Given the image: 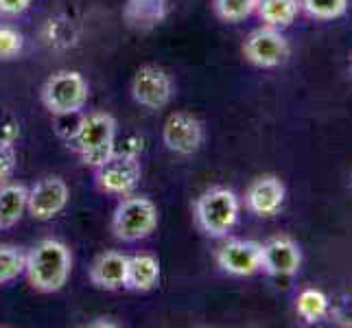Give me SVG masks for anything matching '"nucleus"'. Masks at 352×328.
<instances>
[{
  "label": "nucleus",
  "instance_id": "obj_1",
  "mask_svg": "<svg viewBox=\"0 0 352 328\" xmlns=\"http://www.w3.org/2000/svg\"><path fill=\"white\" fill-rule=\"evenodd\" d=\"M72 274V254L66 243L57 239H42L27 252L24 276L38 294H57L62 291Z\"/></svg>",
  "mask_w": 352,
  "mask_h": 328
},
{
  "label": "nucleus",
  "instance_id": "obj_2",
  "mask_svg": "<svg viewBox=\"0 0 352 328\" xmlns=\"http://www.w3.org/2000/svg\"><path fill=\"white\" fill-rule=\"evenodd\" d=\"M81 162L96 168L116 151V120L107 112H90L79 118L70 136Z\"/></svg>",
  "mask_w": 352,
  "mask_h": 328
},
{
  "label": "nucleus",
  "instance_id": "obj_3",
  "mask_svg": "<svg viewBox=\"0 0 352 328\" xmlns=\"http://www.w3.org/2000/svg\"><path fill=\"white\" fill-rule=\"evenodd\" d=\"M241 215V199L234 190L212 186L204 190L195 201V223L206 237L223 239L236 226Z\"/></svg>",
  "mask_w": 352,
  "mask_h": 328
},
{
  "label": "nucleus",
  "instance_id": "obj_4",
  "mask_svg": "<svg viewBox=\"0 0 352 328\" xmlns=\"http://www.w3.org/2000/svg\"><path fill=\"white\" fill-rule=\"evenodd\" d=\"M90 86L79 70H57L40 90L42 105L53 116H75L88 103Z\"/></svg>",
  "mask_w": 352,
  "mask_h": 328
},
{
  "label": "nucleus",
  "instance_id": "obj_5",
  "mask_svg": "<svg viewBox=\"0 0 352 328\" xmlns=\"http://www.w3.org/2000/svg\"><path fill=\"white\" fill-rule=\"evenodd\" d=\"M160 215L153 199L144 195H127L118 201L112 215V232L118 241L136 243L155 232Z\"/></svg>",
  "mask_w": 352,
  "mask_h": 328
},
{
  "label": "nucleus",
  "instance_id": "obj_6",
  "mask_svg": "<svg viewBox=\"0 0 352 328\" xmlns=\"http://www.w3.org/2000/svg\"><path fill=\"white\" fill-rule=\"evenodd\" d=\"M140 177H142V168L138 162V155L123 153V151H114L112 157H107L101 166L94 168L96 186L114 197L131 195L138 188Z\"/></svg>",
  "mask_w": 352,
  "mask_h": 328
},
{
  "label": "nucleus",
  "instance_id": "obj_7",
  "mask_svg": "<svg viewBox=\"0 0 352 328\" xmlns=\"http://www.w3.org/2000/svg\"><path fill=\"white\" fill-rule=\"evenodd\" d=\"M291 55V44L285 38L283 29L276 27H263L254 29L245 42H243V57L256 68H278L283 66Z\"/></svg>",
  "mask_w": 352,
  "mask_h": 328
},
{
  "label": "nucleus",
  "instance_id": "obj_8",
  "mask_svg": "<svg viewBox=\"0 0 352 328\" xmlns=\"http://www.w3.org/2000/svg\"><path fill=\"white\" fill-rule=\"evenodd\" d=\"M173 79L171 75L155 64H144L136 70L131 79V96L144 109H162L173 99Z\"/></svg>",
  "mask_w": 352,
  "mask_h": 328
},
{
  "label": "nucleus",
  "instance_id": "obj_9",
  "mask_svg": "<svg viewBox=\"0 0 352 328\" xmlns=\"http://www.w3.org/2000/svg\"><path fill=\"white\" fill-rule=\"evenodd\" d=\"M217 267L234 278H250L263 272L261 243L245 239H230L214 252Z\"/></svg>",
  "mask_w": 352,
  "mask_h": 328
},
{
  "label": "nucleus",
  "instance_id": "obj_10",
  "mask_svg": "<svg viewBox=\"0 0 352 328\" xmlns=\"http://www.w3.org/2000/svg\"><path fill=\"white\" fill-rule=\"evenodd\" d=\"M164 147L175 155H192L204 144V125L197 116L190 112H173L168 114L162 127Z\"/></svg>",
  "mask_w": 352,
  "mask_h": 328
},
{
  "label": "nucleus",
  "instance_id": "obj_11",
  "mask_svg": "<svg viewBox=\"0 0 352 328\" xmlns=\"http://www.w3.org/2000/svg\"><path fill=\"white\" fill-rule=\"evenodd\" d=\"M70 201V186L64 177L46 175L33 188H29V215L35 221H51L66 210Z\"/></svg>",
  "mask_w": 352,
  "mask_h": 328
},
{
  "label": "nucleus",
  "instance_id": "obj_12",
  "mask_svg": "<svg viewBox=\"0 0 352 328\" xmlns=\"http://www.w3.org/2000/svg\"><path fill=\"white\" fill-rule=\"evenodd\" d=\"M263 272L276 278H289L300 272L302 267V250L298 241L287 234H278L261 243Z\"/></svg>",
  "mask_w": 352,
  "mask_h": 328
},
{
  "label": "nucleus",
  "instance_id": "obj_13",
  "mask_svg": "<svg viewBox=\"0 0 352 328\" xmlns=\"http://www.w3.org/2000/svg\"><path fill=\"white\" fill-rule=\"evenodd\" d=\"M287 199V188L283 179L276 175H261L252 182L245 190V206L252 215L256 217H276L283 210Z\"/></svg>",
  "mask_w": 352,
  "mask_h": 328
},
{
  "label": "nucleus",
  "instance_id": "obj_14",
  "mask_svg": "<svg viewBox=\"0 0 352 328\" xmlns=\"http://www.w3.org/2000/svg\"><path fill=\"white\" fill-rule=\"evenodd\" d=\"M129 256L120 252H103L90 265V283L103 291L127 289Z\"/></svg>",
  "mask_w": 352,
  "mask_h": 328
},
{
  "label": "nucleus",
  "instance_id": "obj_15",
  "mask_svg": "<svg viewBox=\"0 0 352 328\" xmlns=\"http://www.w3.org/2000/svg\"><path fill=\"white\" fill-rule=\"evenodd\" d=\"M160 261L153 254L140 252L129 256V270H127V289L136 294H149L160 285Z\"/></svg>",
  "mask_w": 352,
  "mask_h": 328
},
{
  "label": "nucleus",
  "instance_id": "obj_16",
  "mask_svg": "<svg viewBox=\"0 0 352 328\" xmlns=\"http://www.w3.org/2000/svg\"><path fill=\"white\" fill-rule=\"evenodd\" d=\"M166 18V0H127L123 20L133 31H151Z\"/></svg>",
  "mask_w": 352,
  "mask_h": 328
},
{
  "label": "nucleus",
  "instance_id": "obj_17",
  "mask_svg": "<svg viewBox=\"0 0 352 328\" xmlns=\"http://www.w3.org/2000/svg\"><path fill=\"white\" fill-rule=\"evenodd\" d=\"M29 210V188L18 182L0 184V230H9Z\"/></svg>",
  "mask_w": 352,
  "mask_h": 328
},
{
  "label": "nucleus",
  "instance_id": "obj_18",
  "mask_svg": "<svg viewBox=\"0 0 352 328\" xmlns=\"http://www.w3.org/2000/svg\"><path fill=\"white\" fill-rule=\"evenodd\" d=\"M300 11V0H261L256 14L267 27L287 29L296 22Z\"/></svg>",
  "mask_w": 352,
  "mask_h": 328
},
{
  "label": "nucleus",
  "instance_id": "obj_19",
  "mask_svg": "<svg viewBox=\"0 0 352 328\" xmlns=\"http://www.w3.org/2000/svg\"><path fill=\"white\" fill-rule=\"evenodd\" d=\"M296 313L307 324H315L329 315V296L322 289H302L296 298Z\"/></svg>",
  "mask_w": 352,
  "mask_h": 328
},
{
  "label": "nucleus",
  "instance_id": "obj_20",
  "mask_svg": "<svg viewBox=\"0 0 352 328\" xmlns=\"http://www.w3.org/2000/svg\"><path fill=\"white\" fill-rule=\"evenodd\" d=\"M258 3L261 0H212V11L219 20L236 24L256 14Z\"/></svg>",
  "mask_w": 352,
  "mask_h": 328
},
{
  "label": "nucleus",
  "instance_id": "obj_21",
  "mask_svg": "<svg viewBox=\"0 0 352 328\" xmlns=\"http://www.w3.org/2000/svg\"><path fill=\"white\" fill-rule=\"evenodd\" d=\"M24 263H27V252L16 245H0V287L18 281L24 274Z\"/></svg>",
  "mask_w": 352,
  "mask_h": 328
},
{
  "label": "nucleus",
  "instance_id": "obj_22",
  "mask_svg": "<svg viewBox=\"0 0 352 328\" xmlns=\"http://www.w3.org/2000/svg\"><path fill=\"white\" fill-rule=\"evenodd\" d=\"M300 7L309 18L329 22L346 16L350 0H300Z\"/></svg>",
  "mask_w": 352,
  "mask_h": 328
},
{
  "label": "nucleus",
  "instance_id": "obj_23",
  "mask_svg": "<svg viewBox=\"0 0 352 328\" xmlns=\"http://www.w3.org/2000/svg\"><path fill=\"white\" fill-rule=\"evenodd\" d=\"M24 48L22 33L11 24H0V62L16 59Z\"/></svg>",
  "mask_w": 352,
  "mask_h": 328
},
{
  "label": "nucleus",
  "instance_id": "obj_24",
  "mask_svg": "<svg viewBox=\"0 0 352 328\" xmlns=\"http://www.w3.org/2000/svg\"><path fill=\"white\" fill-rule=\"evenodd\" d=\"M16 164H18L16 147L11 142L0 140V184H3V182H9V177L16 171Z\"/></svg>",
  "mask_w": 352,
  "mask_h": 328
},
{
  "label": "nucleus",
  "instance_id": "obj_25",
  "mask_svg": "<svg viewBox=\"0 0 352 328\" xmlns=\"http://www.w3.org/2000/svg\"><path fill=\"white\" fill-rule=\"evenodd\" d=\"M33 0H0V18H18L31 7Z\"/></svg>",
  "mask_w": 352,
  "mask_h": 328
},
{
  "label": "nucleus",
  "instance_id": "obj_26",
  "mask_svg": "<svg viewBox=\"0 0 352 328\" xmlns=\"http://www.w3.org/2000/svg\"><path fill=\"white\" fill-rule=\"evenodd\" d=\"M18 136H20V125L16 123V120H7V123H3V129H0V140L14 144L18 140Z\"/></svg>",
  "mask_w": 352,
  "mask_h": 328
},
{
  "label": "nucleus",
  "instance_id": "obj_27",
  "mask_svg": "<svg viewBox=\"0 0 352 328\" xmlns=\"http://www.w3.org/2000/svg\"><path fill=\"white\" fill-rule=\"evenodd\" d=\"M99 320H101V322H92L90 326H114V328L120 326V322H110L112 318H99Z\"/></svg>",
  "mask_w": 352,
  "mask_h": 328
}]
</instances>
